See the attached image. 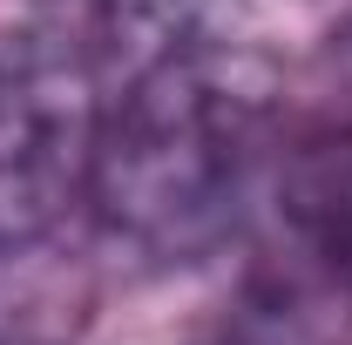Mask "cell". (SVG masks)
Instances as JSON below:
<instances>
[{"mask_svg":"<svg viewBox=\"0 0 352 345\" xmlns=\"http://www.w3.org/2000/svg\"><path fill=\"white\" fill-rule=\"evenodd\" d=\"M102 41L116 82L176 54H244L251 0H61Z\"/></svg>","mask_w":352,"mask_h":345,"instance_id":"4","label":"cell"},{"mask_svg":"<svg viewBox=\"0 0 352 345\" xmlns=\"http://www.w3.org/2000/svg\"><path fill=\"white\" fill-rule=\"evenodd\" d=\"M88 311L95 278L54 230H0V345H75Z\"/></svg>","mask_w":352,"mask_h":345,"instance_id":"5","label":"cell"},{"mask_svg":"<svg viewBox=\"0 0 352 345\" xmlns=\"http://www.w3.org/2000/svg\"><path fill=\"white\" fill-rule=\"evenodd\" d=\"M116 68L88 27H34L0 47V230H54L88 203Z\"/></svg>","mask_w":352,"mask_h":345,"instance_id":"2","label":"cell"},{"mask_svg":"<svg viewBox=\"0 0 352 345\" xmlns=\"http://www.w3.org/2000/svg\"><path fill=\"white\" fill-rule=\"evenodd\" d=\"M258 170V95L244 54L129 68L95 142L88 210L149 264H197L237 230Z\"/></svg>","mask_w":352,"mask_h":345,"instance_id":"1","label":"cell"},{"mask_svg":"<svg viewBox=\"0 0 352 345\" xmlns=\"http://www.w3.org/2000/svg\"><path fill=\"white\" fill-rule=\"evenodd\" d=\"M190 345H352V291L311 271L251 278Z\"/></svg>","mask_w":352,"mask_h":345,"instance_id":"6","label":"cell"},{"mask_svg":"<svg viewBox=\"0 0 352 345\" xmlns=\"http://www.w3.org/2000/svg\"><path fill=\"white\" fill-rule=\"evenodd\" d=\"M271 210L298 271L352 291V122L298 129L271 163Z\"/></svg>","mask_w":352,"mask_h":345,"instance_id":"3","label":"cell"}]
</instances>
